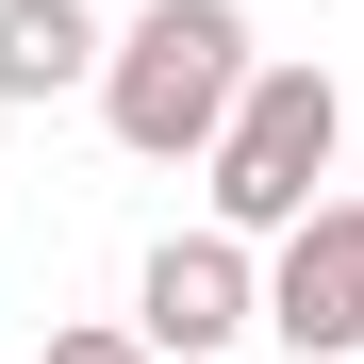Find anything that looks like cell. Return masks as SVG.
Returning <instances> with one entry per match:
<instances>
[{
	"mask_svg": "<svg viewBox=\"0 0 364 364\" xmlns=\"http://www.w3.org/2000/svg\"><path fill=\"white\" fill-rule=\"evenodd\" d=\"M249 83H265V50H249L232 0H149V17L116 33V67H100V116H116L133 166H182V149L215 166V133L249 116Z\"/></svg>",
	"mask_w": 364,
	"mask_h": 364,
	"instance_id": "1",
	"label": "cell"
},
{
	"mask_svg": "<svg viewBox=\"0 0 364 364\" xmlns=\"http://www.w3.org/2000/svg\"><path fill=\"white\" fill-rule=\"evenodd\" d=\"M331 149H348V83L331 67H265L249 116L215 133V232H298L315 182H331Z\"/></svg>",
	"mask_w": 364,
	"mask_h": 364,
	"instance_id": "2",
	"label": "cell"
},
{
	"mask_svg": "<svg viewBox=\"0 0 364 364\" xmlns=\"http://www.w3.org/2000/svg\"><path fill=\"white\" fill-rule=\"evenodd\" d=\"M265 331L298 364H348L364 348V199H315L282 232V265H265Z\"/></svg>",
	"mask_w": 364,
	"mask_h": 364,
	"instance_id": "3",
	"label": "cell"
},
{
	"mask_svg": "<svg viewBox=\"0 0 364 364\" xmlns=\"http://www.w3.org/2000/svg\"><path fill=\"white\" fill-rule=\"evenodd\" d=\"M133 315H149V348H166V364H215L232 331H265V265H249V232H166Z\"/></svg>",
	"mask_w": 364,
	"mask_h": 364,
	"instance_id": "4",
	"label": "cell"
},
{
	"mask_svg": "<svg viewBox=\"0 0 364 364\" xmlns=\"http://www.w3.org/2000/svg\"><path fill=\"white\" fill-rule=\"evenodd\" d=\"M116 67V33L83 17V0H0V100H67Z\"/></svg>",
	"mask_w": 364,
	"mask_h": 364,
	"instance_id": "5",
	"label": "cell"
},
{
	"mask_svg": "<svg viewBox=\"0 0 364 364\" xmlns=\"http://www.w3.org/2000/svg\"><path fill=\"white\" fill-rule=\"evenodd\" d=\"M50 364H166L149 331H50Z\"/></svg>",
	"mask_w": 364,
	"mask_h": 364,
	"instance_id": "6",
	"label": "cell"
}]
</instances>
